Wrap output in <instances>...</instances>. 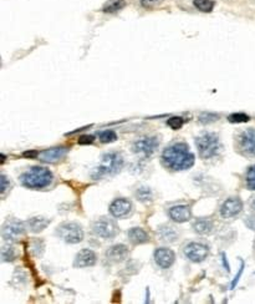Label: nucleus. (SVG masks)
I'll return each mask as SVG.
<instances>
[{"label":"nucleus","mask_w":255,"mask_h":304,"mask_svg":"<svg viewBox=\"0 0 255 304\" xmlns=\"http://www.w3.org/2000/svg\"><path fill=\"white\" fill-rule=\"evenodd\" d=\"M20 181L28 188L40 190L49 186L53 181V173L44 167H31L30 170L25 171L20 177Z\"/></svg>","instance_id":"7ed1b4c3"},{"label":"nucleus","mask_w":255,"mask_h":304,"mask_svg":"<svg viewBox=\"0 0 255 304\" xmlns=\"http://www.w3.org/2000/svg\"><path fill=\"white\" fill-rule=\"evenodd\" d=\"M169 217L174 221V222H178V223H183V222H187V221L191 220L192 212L191 208L188 206H174L169 209Z\"/></svg>","instance_id":"2eb2a0df"},{"label":"nucleus","mask_w":255,"mask_h":304,"mask_svg":"<svg viewBox=\"0 0 255 304\" xmlns=\"http://www.w3.org/2000/svg\"><path fill=\"white\" fill-rule=\"evenodd\" d=\"M24 235H25V224L19 221H10L3 228L4 240L10 241V242L20 240Z\"/></svg>","instance_id":"6e6552de"},{"label":"nucleus","mask_w":255,"mask_h":304,"mask_svg":"<svg viewBox=\"0 0 255 304\" xmlns=\"http://www.w3.org/2000/svg\"><path fill=\"white\" fill-rule=\"evenodd\" d=\"M158 235L165 242H176L180 233L173 226H162L158 229Z\"/></svg>","instance_id":"6ab92c4d"},{"label":"nucleus","mask_w":255,"mask_h":304,"mask_svg":"<svg viewBox=\"0 0 255 304\" xmlns=\"http://www.w3.org/2000/svg\"><path fill=\"white\" fill-rule=\"evenodd\" d=\"M193 228L199 235H208L213 231V222L209 220H197L193 224Z\"/></svg>","instance_id":"412c9836"},{"label":"nucleus","mask_w":255,"mask_h":304,"mask_svg":"<svg viewBox=\"0 0 255 304\" xmlns=\"http://www.w3.org/2000/svg\"><path fill=\"white\" fill-rule=\"evenodd\" d=\"M160 145L157 137H145L133 143V151L142 156H151Z\"/></svg>","instance_id":"1a4fd4ad"},{"label":"nucleus","mask_w":255,"mask_h":304,"mask_svg":"<svg viewBox=\"0 0 255 304\" xmlns=\"http://www.w3.org/2000/svg\"><path fill=\"white\" fill-rule=\"evenodd\" d=\"M219 116L216 114H203L200 115V118H199V121L203 123H208V122H213L218 119Z\"/></svg>","instance_id":"c756f323"},{"label":"nucleus","mask_w":255,"mask_h":304,"mask_svg":"<svg viewBox=\"0 0 255 304\" xmlns=\"http://www.w3.org/2000/svg\"><path fill=\"white\" fill-rule=\"evenodd\" d=\"M131 201H128L126 198H117L109 206V212H111V215L117 218H122L125 216H127L131 212Z\"/></svg>","instance_id":"9b49d317"},{"label":"nucleus","mask_w":255,"mask_h":304,"mask_svg":"<svg viewBox=\"0 0 255 304\" xmlns=\"http://www.w3.org/2000/svg\"><path fill=\"white\" fill-rule=\"evenodd\" d=\"M126 3L125 0H109V3L104 6L105 13H116V11H120L121 9L125 8Z\"/></svg>","instance_id":"5701e85b"},{"label":"nucleus","mask_w":255,"mask_h":304,"mask_svg":"<svg viewBox=\"0 0 255 304\" xmlns=\"http://www.w3.org/2000/svg\"><path fill=\"white\" fill-rule=\"evenodd\" d=\"M128 256V248L125 244H116L106 252L107 260L111 262H122Z\"/></svg>","instance_id":"f3484780"},{"label":"nucleus","mask_w":255,"mask_h":304,"mask_svg":"<svg viewBox=\"0 0 255 304\" xmlns=\"http://www.w3.org/2000/svg\"><path fill=\"white\" fill-rule=\"evenodd\" d=\"M6 186H8V181H6V177L5 176H1V193L5 192Z\"/></svg>","instance_id":"473e14b6"},{"label":"nucleus","mask_w":255,"mask_h":304,"mask_svg":"<svg viewBox=\"0 0 255 304\" xmlns=\"http://www.w3.org/2000/svg\"><path fill=\"white\" fill-rule=\"evenodd\" d=\"M98 137H100L102 142H113V141L117 140V135L113 131H111V130H105V131L100 132Z\"/></svg>","instance_id":"393cba45"},{"label":"nucleus","mask_w":255,"mask_h":304,"mask_svg":"<svg viewBox=\"0 0 255 304\" xmlns=\"http://www.w3.org/2000/svg\"><path fill=\"white\" fill-rule=\"evenodd\" d=\"M194 6H196L198 10L203 11V13H209V11L213 10L214 8V1L213 0H194Z\"/></svg>","instance_id":"b1692460"},{"label":"nucleus","mask_w":255,"mask_h":304,"mask_svg":"<svg viewBox=\"0 0 255 304\" xmlns=\"http://www.w3.org/2000/svg\"><path fill=\"white\" fill-rule=\"evenodd\" d=\"M164 0H141V4H142L145 8H153V6L158 5V4L163 3Z\"/></svg>","instance_id":"7c9ffc66"},{"label":"nucleus","mask_w":255,"mask_h":304,"mask_svg":"<svg viewBox=\"0 0 255 304\" xmlns=\"http://www.w3.org/2000/svg\"><path fill=\"white\" fill-rule=\"evenodd\" d=\"M93 232L98 237H102L105 240L113 238L118 232L117 224L109 218H100L93 223Z\"/></svg>","instance_id":"423d86ee"},{"label":"nucleus","mask_w":255,"mask_h":304,"mask_svg":"<svg viewBox=\"0 0 255 304\" xmlns=\"http://www.w3.org/2000/svg\"><path fill=\"white\" fill-rule=\"evenodd\" d=\"M93 142V137L92 136H82L80 137L79 143L80 145H89V143Z\"/></svg>","instance_id":"2f4dec72"},{"label":"nucleus","mask_w":255,"mask_h":304,"mask_svg":"<svg viewBox=\"0 0 255 304\" xmlns=\"http://www.w3.org/2000/svg\"><path fill=\"white\" fill-rule=\"evenodd\" d=\"M136 197H137L138 201L147 203V202H151L153 200V192L149 187L142 186L136 191Z\"/></svg>","instance_id":"4be33fe9"},{"label":"nucleus","mask_w":255,"mask_h":304,"mask_svg":"<svg viewBox=\"0 0 255 304\" xmlns=\"http://www.w3.org/2000/svg\"><path fill=\"white\" fill-rule=\"evenodd\" d=\"M228 120L230 121V122H248V121L250 120V118L248 116V115L245 114H233L230 115L229 118H228Z\"/></svg>","instance_id":"bb28decb"},{"label":"nucleus","mask_w":255,"mask_h":304,"mask_svg":"<svg viewBox=\"0 0 255 304\" xmlns=\"http://www.w3.org/2000/svg\"><path fill=\"white\" fill-rule=\"evenodd\" d=\"M163 161L174 171H183L192 167L194 163V155L185 143H174L163 152Z\"/></svg>","instance_id":"f257e3e1"},{"label":"nucleus","mask_w":255,"mask_h":304,"mask_svg":"<svg viewBox=\"0 0 255 304\" xmlns=\"http://www.w3.org/2000/svg\"><path fill=\"white\" fill-rule=\"evenodd\" d=\"M243 209V202L239 198H229L220 207V215L224 218H232L239 215Z\"/></svg>","instance_id":"9d476101"},{"label":"nucleus","mask_w":255,"mask_h":304,"mask_svg":"<svg viewBox=\"0 0 255 304\" xmlns=\"http://www.w3.org/2000/svg\"><path fill=\"white\" fill-rule=\"evenodd\" d=\"M247 186L249 190L255 191V166L249 168L247 173Z\"/></svg>","instance_id":"a878e982"},{"label":"nucleus","mask_w":255,"mask_h":304,"mask_svg":"<svg viewBox=\"0 0 255 304\" xmlns=\"http://www.w3.org/2000/svg\"><path fill=\"white\" fill-rule=\"evenodd\" d=\"M49 223H50V221L44 217H33L26 222L31 232L42 231V229H45L49 226Z\"/></svg>","instance_id":"aec40b11"},{"label":"nucleus","mask_w":255,"mask_h":304,"mask_svg":"<svg viewBox=\"0 0 255 304\" xmlns=\"http://www.w3.org/2000/svg\"><path fill=\"white\" fill-rule=\"evenodd\" d=\"M174 260H176V256H174L173 251L168 248H158L154 252V261L158 267L163 268V269L171 267L174 263Z\"/></svg>","instance_id":"f8f14e48"},{"label":"nucleus","mask_w":255,"mask_h":304,"mask_svg":"<svg viewBox=\"0 0 255 304\" xmlns=\"http://www.w3.org/2000/svg\"><path fill=\"white\" fill-rule=\"evenodd\" d=\"M196 145L198 148L199 156L208 160L216 156L220 150V141L218 136L212 132H204L196 139Z\"/></svg>","instance_id":"20e7f679"},{"label":"nucleus","mask_w":255,"mask_h":304,"mask_svg":"<svg viewBox=\"0 0 255 304\" xmlns=\"http://www.w3.org/2000/svg\"><path fill=\"white\" fill-rule=\"evenodd\" d=\"M96 263V254L91 249H82L76 254L75 267H91Z\"/></svg>","instance_id":"dca6fc26"},{"label":"nucleus","mask_w":255,"mask_h":304,"mask_svg":"<svg viewBox=\"0 0 255 304\" xmlns=\"http://www.w3.org/2000/svg\"><path fill=\"white\" fill-rule=\"evenodd\" d=\"M208 254H209V248L202 243L192 242L185 245L184 248V256L194 263L203 262L208 257Z\"/></svg>","instance_id":"0eeeda50"},{"label":"nucleus","mask_w":255,"mask_h":304,"mask_svg":"<svg viewBox=\"0 0 255 304\" xmlns=\"http://www.w3.org/2000/svg\"><path fill=\"white\" fill-rule=\"evenodd\" d=\"M168 126L171 128H173V130H180L181 127L183 126V119L182 118H172L168 120Z\"/></svg>","instance_id":"c85d7f7f"},{"label":"nucleus","mask_w":255,"mask_h":304,"mask_svg":"<svg viewBox=\"0 0 255 304\" xmlns=\"http://www.w3.org/2000/svg\"><path fill=\"white\" fill-rule=\"evenodd\" d=\"M124 166V157L118 152H109L102 156L101 161L97 167L92 171L91 176L95 180L104 179L107 176H112Z\"/></svg>","instance_id":"f03ea898"},{"label":"nucleus","mask_w":255,"mask_h":304,"mask_svg":"<svg viewBox=\"0 0 255 304\" xmlns=\"http://www.w3.org/2000/svg\"><path fill=\"white\" fill-rule=\"evenodd\" d=\"M252 206H253V208H255V197H254V200H253V202H252Z\"/></svg>","instance_id":"c9c22d12"},{"label":"nucleus","mask_w":255,"mask_h":304,"mask_svg":"<svg viewBox=\"0 0 255 304\" xmlns=\"http://www.w3.org/2000/svg\"><path fill=\"white\" fill-rule=\"evenodd\" d=\"M128 238L133 244H143L149 241L148 235L145 229L141 227H135L128 231Z\"/></svg>","instance_id":"a211bd4d"},{"label":"nucleus","mask_w":255,"mask_h":304,"mask_svg":"<svg viewBox=\"0 0 255 304\" xmlns=\"http://www.w3.org/2000/svg\"><path fill=\"white\" fill-rule=\"evenodd\" d=\"M240 146L244 152L255 156V130L249 128L240 135Z\"/></svg>","instance_id":"4468645a"},{"label":"nucleus","mask_w":255,"mask_h":304,"mask_svg":"<svg viewBox=\"0 0 255 304\" xmlns=\"http://www.w3.org/2000/svg\"><path fill=\"white\" fill-rule=\"evenodd\" d=\"M66 152H68V150L64 147H53L39 152L37 157H39L40 161L54 163V162H57L59 160H61L66 155Z\"/></svg>","instance_id":"ddd939ff"},{"label":"nucleus","mask_w":255,"mask_h":304,"mask_svg":"<svg viewBox=\"0 0 255 304\" xmlns=\"http://www.w3.org/2000/svg\"><path fill=\"white\" fill-rule=\"evenodd\" d=\"M1 256H3V260L5 262H9V261H13L14 260V249L13 247H4L3 252H1Z\"/></svg>","instance_id":"cd10ccee"},{"label":"nucleus","mask_w":255,"mask_h":304,"mask_svg":"<svg viewBox=\"0 0 255 304\" xmlns=\"http://www.w3.org/2000/svg\"><path fill=\"white\" fill-rule=\"evenodd\" d=\"M223 263H224V265H225V269H227V271L229 272L230 271V267L227 264V258H225V254H223Z\"/></svg>","instance_id":"f704fd0d"},{"label":"nucleus","mask_w":255,"mask_h":304,"mask_svg":"<svg viewBox=\"0 0 255 304\" xmlns=\"http://www.w3.org/2000/svg\"><path fill=\"white\" fill-rule=\"evenodd\" d=\"M36 155H39L36 152V151H31V152H25V154H24V156H26V157H35V156H36Z\"/></svg>","instance_id":"72a5a7b5"},{"label":"nucleus","mask_w":255,"mask_h":304,"mask_svg":"<svg viewBox=\"0 0 255 304\" xmlns=\"http://www.w3.org/2000/svg\"><path fill=\"white\" fill-rule=\"evenodd\" d=\"M57 235L60 236L62 241L66 243H80L84 240V231H82L81 226H79L75 222H66L62 223L61 226L57 228Z\"/></svg>","instance_id":"39448f33"}]
</instances>
